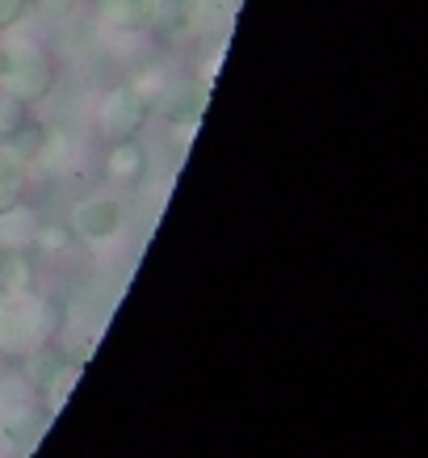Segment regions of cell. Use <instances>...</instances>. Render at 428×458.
I'll list each match as a JSON object with an SVG mask.
<instances>
[{
    "instance_id": "obj_1",
    "label": "cell",
    "mask_w": 428,
    "mask_h": 458,
    "mask_svg": "<svg viewBox=\"0 0 428 458\" xmlns=\"http://www.w3.org/2000/svg\"><path fill=\"white\" fill-rule=\"evenodd\" d=\"M55 81H59V64L42 42L17 34V38H9L0 47V93L26 101L34 110L38 101H46L55 93Z\"/></svg>"
},
{
    "instance_id": "obj_2",
    "label": "cell",
    "mask_w": 428,
    "mask_h": 458,
    "mask_svg": "<svg viewBox=\"0 0 428 458\" xmlns=\"http://www.w3.org/2000/svg\"><path fill=\"white\" fill-rule=\"evenodd\" d=\"M55 333V307L38 291H0V349L26 358Z\"/></svg>"
},
{
    "instance_id": "obj_3",
    "label": "cell",
    "mask_w": 428,
    "mask_h": 458,
    "mask_svg": "<svg viewBox=\"0 0 428 458\" xmlns=\"http://www.w3.org/2000/svg\"><path fill=\"white\" fill-rule=\"evenodd\" d=\"M152 98L138 89L135 81L118 84V89H110L105 93V101H101V131H105V140H138V131L147 126V118H152Z\"/></svg>"
},
{
    "instance_id": "obj_4",
    "label": "cell",
    "mask_w": 428,
    "mask_h": 458,
    "mask_svg": "<svg viewBox=\"0 0 428 458\" xmlns=\"http://www.w3.org/2000/svg\"><path fill=\"white\" fill-rule=\"evenodd\" d=\"M122 223H126V207L113 194H93L84 202H76V210H71V232L80 240H88V244L113 240L122 232Z\"/></svg>"
},
{
    "instance_id": "obj_5",
    "label": "cell",
    "mask_w": 428,
    "mask_h": 458,
    "mask_svg": "<svg viewBox=\"0 0 428 458\" xmlns=\"http://www.w3.org/2000/svg\"><path fill=\"white\" fill-rule=\"evenodd\" d=\"M202 106H206V93H194L189 81H168L160 89V98L152 101V110H160L164 123H172V126H197Z\"/></svg>"
},
{
    "instance_id": "obj_6",
    "label": "cell",
    "mask_w": 428,
    "mask_h": 458,
    "mask_svg": "<svg viewBox=\"0 0 428 458\" xmlns=\"http://www.w3.org/2000/svg\"><path fill=\"white\" fill-rule=\"evenodd\" d=\"M152 4L155 0H97V17L113 34H138L152 26Z\"/></svg>"
},
{
    "instance_id": "obj_7",
    "label": "cell",
    "mask_w": 428,
    "mask_h": 458,
    "mask_svg": "<svg viewBox=\"0 0 428 458\" xmlns=\"http://www.w3.org/2000/svg\"><path fill=\"white\" fill-rule=\"evenodd\" d=\"M160 38L168 42H185L197 38L194 34V0H155L152 4V26Z\"/></svg>"
},
{
    "instance_id": "obj_8",
    "label": "cell",
    "mask_w": 428,
    "mask_h": 458,
    "mask_svg": "<svg viewBox=\"0 0 428 458\" xmlns=\"http://www.w3.org/2000/svg\"><path fill=\"white\" fill-rule=\"evenodd\" d=\"M105 177L118 185H138L147 177V152L138 140H113L110 156H105Z\"/></svg>"
},
{
    "instance_id": "obj_9",
    "label": "cell",
    "mask_w": 428,
    "mask_h": 458,
    "mask_svg": "<svg viewBox=\"0 0 428 458\" xmlns=\"http://www.w3.org/2000/svg\"><path fill=\"white\" fill-rule=\"evenodd\" d=\"M38 215L17 202V207L0 210V252H21L26 244H34V232H38Z\"/></svg>"
},
{
    "instance_id": "obj_10",
    "label": "cell",
    "mask_w": 428,
    "mask_h": 458,
    "mask_svg": "<svg viewBox=\"0 0 428 458\" xmlns=\"http://www.w3.org/2000/svg\"><path fill=\"white\" fill-rule=\"evenodd\" d=\"M26 168L4 143H0V210L17 207V202H26Z\"/></svg>"
},
{
    "instance_id": "obj_11",
    "label": "cell",
    "mask_w": 428,
    "mask_h": 458,
    "mask_svg": "<svg viewBox=\"0 0 428 458\" xmlns=\"http://www.w3.org/2000/svg\"><path fill=\"white\" fill-rule=\"evenodd\" d=\"M231 9H235V0H194V34L197 38L222 34V30L231 26Z\"/></svg>"
},
{
    "instance_id": "obj_12",
    "label": "cell",
    "mask_w": 428,
    "mask_h": 458,
    "mask_svg": "<svg viewBox=\"0 0 428 458\" xmlns=\"http://www.w3.org/2000/svg\"><path fill=\"white\" fill-rule=\"evenodd\" d=\"M26 123H29V106H26V101L0 93V143H9Z\"/></svg>"
},
{
    "instance_id": "obj_13",
    "label": "cell",
    "mask_w": 428,
    "mask_h": 458,
    "mask_svg": "<svg viewBox=\"0 0 428 458\" xmlns=\"http://www.w3.org/2000/svg\"><path fill=\"white\" fill-rule=\"evenodd\" d=\"M71 240H76L71 223L68 227H59V223H38V232H34V244H42L46 252H63Z\"/></svg>"
},
{
    "instance_id": "obj_14",
    "label": "cell",
    "mask_w": 428,
    "mask_h": 458,
    "mask_svg": "<svg viewBox=\"0 0 428 458\" xmlns=\"http://www.w3.org/2000/svg\"><path fill=\"white\" fill-rule=\"evenodd\" d=\"M26 9H29V0H0V34L13 30L26 17Z\"/></svg>"
},
{
    "instance_id": "obj_15",
    "label": "cell",
    "mask_w": 428,
    "mask_h": 458,
    "mask_svg": "<svg viewBox=\"0 0 428 458\" xmlns=\"http://www.w3.org/2000/svg\"><path fill=\"white\" fill-rule=\"evenodd\" d=\"M29 4H38V9H46V13H63V9H71V0H29Z\"/></svg>"
},
{
    "instance_id": "obj_16",
    "label": "cell",
    "mask_w": 428,
    "mask_h": 458,
    "mask_svg": "<svg viewBox=\"0 0 428 458\" xmlns=\"http://www.w3.org/2000/svg\"><path fill=\"white\" fill-rule=\"evenodd\" d=\"M71 4H80V0H71Z\"/></svg>"
}]
</instances>
